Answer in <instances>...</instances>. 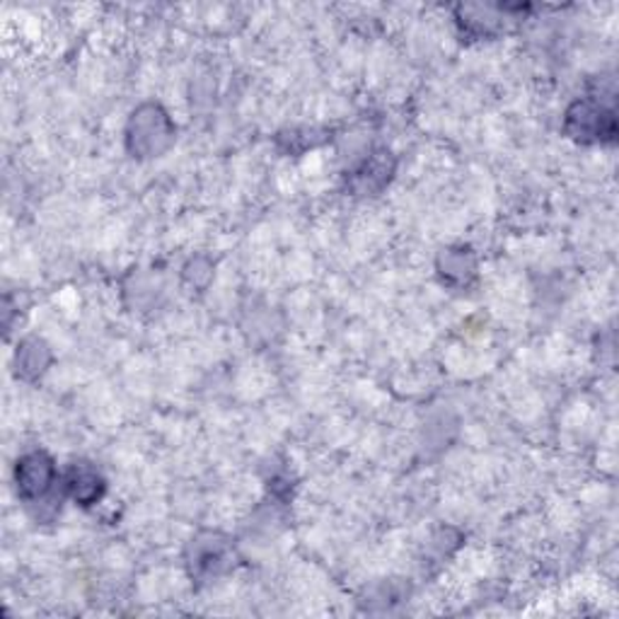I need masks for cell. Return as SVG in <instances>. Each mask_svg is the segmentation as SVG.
I'll list each match as a JSON object with an SVG mask.
<instances>
[{
    "instance_id": "6da1fadb",
    "label": "cell",
    "mask_w": 619,
    "mask_h": 619,
    "mask_svg": "<svg viewBox=\"0 0 619 619\" xmlns=\"http://www.w3.org/2000/svg\"><path fill=\"white\" fill-rule=\"evenodd\" d=\"M131 148L143 155H155L161 153L169 138H173V126H169L167 116L157 107H146L138 114H134V122H131L128 131Z\"/></svg>"
},
{
    "instance_id": "7a4b0ae2",
    "label": "cell",
    "mask_w": 619,
    "mask_h": 619,
    "mask_svg": "<svg viewBox=\"0 0 619 619\" xmlns=\"http://www.w3.org/2000/svg\"><path fill=\"white\" fill-rule=\"evenodd\" d=\"M56 479V467L54 460H51L47 453H30L24 455L22 460H18L16 467V482H18V494L28 502H37L51 492Z\"/></svg>"
},
{
    "instance_id": "3957f363",
    "label": "cell",
    "mask_w": 619,
    "mask_h": 619,
    "mask_svg": "<svg viewBox=\"0 0 619 619\" xmlns=\"http://www.w3.org/2000/svg\"><path fill=\"white\" fill-rule=\"evenodd\" d=\"M566 131L578 141H602L615 136V116L592 102H578L566 114Z\"/></svg>"
},
{
    "instance_id": "277c9868",
    "label": "cell",
    "mask_w": 619,
    "mask_h": 619,
    "mask_svg": "<svg viewBox=\"0 0 619 619\" xmlns=\"http://www.w3.org/2000/svg\"><path fill=\"white\" fill-rule=\"evenodd\" d=\"M69 492L78 504H95L104 492V482L90 465H73L69 474Z\"/></svg>"
},
{
    "instance_id": "5b68a950",
    "label": "cell",
    "mask_w": 619,
    "mask_h": 619,
    "mask_svg": "<svg viewBox=\"0 0 619 619\" xmlns=\"http://www.w3.org/2000/svg\"><path fill=\"white\" fill-rule=\"evenodd\" d=\"M47 363H49V349L44 341H39V339L22 341V347L18 351V373L22 378L39 375L44 371Z\"/></svg>"
}]
</instances>
